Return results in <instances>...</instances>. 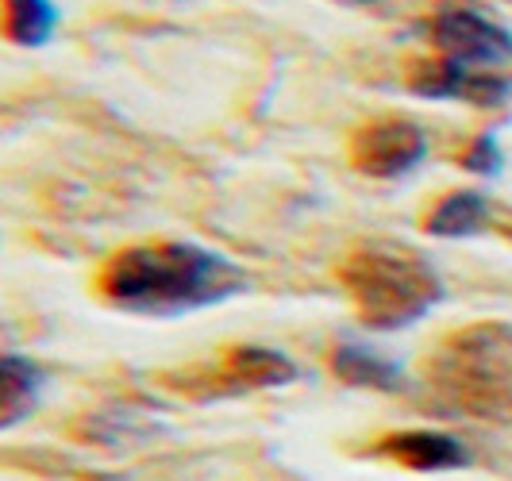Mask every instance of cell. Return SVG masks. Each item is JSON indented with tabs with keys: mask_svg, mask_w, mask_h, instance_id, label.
<instances>
[{
	"mask_svg": "<svg viewBox=\"0 0 512 481\" xmlns=\"http://www.w3.org/2000/svg\"><path fill=\"white\" fill-rule=\"evenodd\" d=\"M251 289V278L228 254L201 243L154 239L116 251L97 274V297L128 316L174 320L216 308Z\"/></svg>",
	"mask_w": 512,
	"mask_h": 481,
	"instance_id": "obj_1",
	"label": "cell"
},
{
	"mask_svg": "<svg viewBox=\"0 0 512 481\" xmlns=\"http://www.w3.org/2000/svg\"><path fill=\"white\" fill-rule=\"evenodd\" d=\"M335 278L359 320L374 331L412 328L443 301L436 266L401 239H359L343 254Z\"/></svg>",
	"mask_w": 512,
	"mask_h": 481,
	"instance_id": "obj_2",
	"label": "cell"
},
{
	"mask_svg": "<svg viewBox=\"0 0 512 481\" xmlns=\"http://www.w3.org/2000/svg\"><path fill=\"white\" fill-rule=\"evenodd\" d=\"M424 381L451 412L512 420V324L482 320L443 335L424 358Z\"/></svg>",
	"mask_w": 512,
	"mask_h": 481,
	"instance_id": "obj_3",
	"label": "cell"
},
{
	"mask_svg": "<svg viewBox=\"0 0 512 481\" xmlns=\"http://www.w3.org/2000/svg\"><path fill=\"white\" fill-rule=\"evenodd\" d=\"M170 381H178L181 393L189 397H220V393H251V389H282L289 381H297V366L282 351L239 343V347H228L220 362L197 366L189 374H170Z\"/></svg>",
	"mask_w": 512,
	"mask_h": 481,
	"instance_id": "obj_4",
	"label": "cell"
},
{
	"mask_svg": "<svg viewBox=\"0 0 512 481\" xmlns=\"http://www.w3.org/2000/svg\"><path fill=\"white\" fill-rule=\"evenodd\" d=\"M424 158H428V135L412 120H401V116L370 120L351 135V166L362 178H409Z\"/></svg>",
	"mask_w": 512,
	"mask_h": 481,
	"instance_id": "obj_5",
	"label": "cell"
},
{
	"mask_svg": "<svg viewBox=\"0 0 512 481\" xmlns=\"http://www.w3.org/2000/svg\"><path fill=\"white\" fill-rule=\"evenodd\" d=\"M432 47L462 66L497 70L512 62V31L474 8H443L432 20Z\"/></svg>",
	"mask_w": 512,
	"mask_h": 481,
	"instance_id": "obj_6",
	"label": "cell"
},
{
	"mask_svg": "<svg viewBox=\"0 0 512 481\" xmlns=\"http://www.w3.org/2000/svg\"><path fill=\"white\" fill-rule=\"evenodd\" d=\"M409 89L416 97H428V101H466V104H482V108H497V104L509 101L512 81L436 54V58L412 62Z\"/></svg>",
	"mask_w": 512,
	"mask_h": 481,
	"instance_id": "obj_7",
	"label": "cell"
},
{
	"mask_svg": "<svg viewBox=\"0 0 512 481\" xmlns=\"http://www.w3.org/2000/svg\"><path fill=\"white\" fill-rule=\"evenodd\" d=\"M374 455L389 458L397 466H409V470H420V474H439V470L470 466V451L462 447L455 435L428 428L393 431V435H385V439L374 443Z\"/></svg>",
	"mask_w": 512,
	"mask_h": 481,
	"instance_id": "obj_8",
	"label": "cell"
},
{
	"mask_svg": "<svg viewBox=\"0 0 512 481\" xmlns=\"http://www.w3.org/2000/svg\"><path fill=\"white\" fill-rule=\"evenodd\" d=\"M328 366L343 385H355V389H378V393H401L405 389V370L393 358L378 355L362 343H339L328 355Z\"/></svg>",
	"mask_w": 512,
	"mask_h": 481,
	"instance_id": "obj_9",
	"label": "cell"
},
{
	"mask_svg": "<svg viewBox=\"0 0 512 481\" xmlns=\"http://www.w3.org/2000/svg\"><path fill=\"white\" fill-rule=\"evenodd\" d=\"M486 224L489 201L478 189H451L424 216V231L436 239H466V235H478Z\"/></svg>",
	"mask_w": 512,
	"mask_h": 481,
	"instance_id": "obj_10",
	"label": "cell"
},
{
	"mask_svg": "<svg viewBox=\"0 0 512 481\" xmlns=\"http://www.w3.org/2000/svg\"><path fill=\"white\" fill-rule=\"evenodd\" d=\"M43 370L24 355H4L0 362V428H16L43 393Z\"/></svg>",
	"mask_w": 512,
	"mask_h": 481,
	"instance_id": "obj_11",
	"label": "cell"
},
{
	"mask_svg": "<svg viewBox=\"0 0 512 481\" xmlns=\"http://www.w3.org/2000/svg\"><path fill=\"white\" fill-rule=\"evenodd\" d=\"M58 31V8L54 0H4V35L8 43L39 51Z\"/></svg>",
	"mask_w": 512,
	"mask_h": 481,
	"instance_id": "obj_12",
	"label": "cell"
},
{
	"mask_svg": "<svg viewBox=\"0 0 512 481\" xmlns=\"http://www.w3.org/2000/svg\"><path fill=\"white\" fill-rule=\"evenodd\" d=\"M462 170H470V174H482V178H497L501 174V166H505V154L497 147V139L493 135H478L466 151H462Z\"/></svg>",
	"mask_w": 512,
	"mask_h": 481,
	"instance_id": "obj_13",
	"label": "cell"
},
{
	"mask_svg": "<svg viewBox=\"0 0 512 481\" xmlns=\"http://www.w3.org/2000/svg\"><path fill=\"white\" fill-rule=\"evenodd\" d=\"M339 4H351V8H370V4H382V0H339Z\"/></svg>",
	"mask_w": 512,
	"mask_h": 481,
	"instance_id": "obj_14",
	"label": "cell"
}]
</instances>
